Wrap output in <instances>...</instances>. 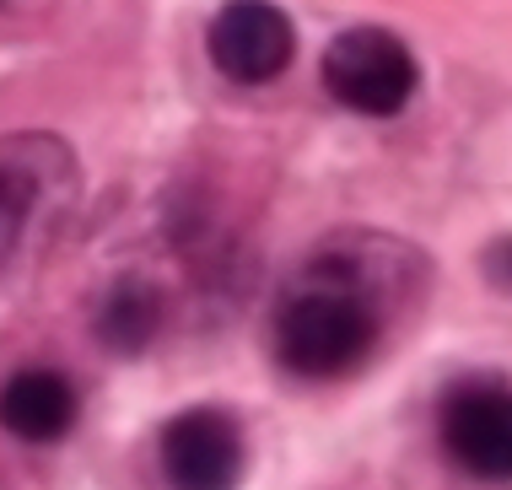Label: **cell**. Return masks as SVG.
<instances>
[{"label": "cell", "instance_id": "obj_1", "mask_svg": "<svg viewBox=\"0 0 512 490\" xmlns=\"http://www.w3.org/2000/svg\"><path fill=\"white\" fill-rule=\"evenodd\" d=\"M426 264L399 237L351 232L302 264L275 307V361L302 383H340L383 345L394 297H415Z\"/></svg>", "mask_w": 512, "mask_h": 490}, {"label": "cell", "instance_id": "obj_2", "mask_svg": "<svg viewBox=\"0 0 512 490\" xmlns=\"http://www.w3.org/2000/svg\"><path fill=\"white\" fill-rule=\"evenodd\" d=\"M81 200V162L60 135L22 130L0 140V280L17 275L71 221Z\"/></svg>", "mask_w": 512, "mask_h": 490}, {"label": "cell", "instance_id": "obj_3", "mask_svg": "<svg viewBox=\"0 0 512 490\" xmlns=\"http://www.w3.org/2000/svg\"><path fill=\"white\" fill-rule=\"evenodd\" d=\"M324 87L362 119H394L421 87V65L405 38L383 27H345L324 49Z\"/></svg>", "mask_w": 512, "mask_h": 490}, {"label": "cell", "instance_id": "obj_4", "mask_svg": "<svg viewBox=\"0 0 512 490\" xmlns=\"http://www.w3.org/2000/svg\"><path fill=\"white\" fill-rule=\"evenodd\" d=\"M442 453L469 480L512 485V388L496 377H464L437 404Z\"/></svg>", "mask_w": 512, "mask_h": 490}, {"label": "cell", "instance_id": "obj_5", "mask_svg": "<svg viewBox=\"0 0 512 490\" xmlns=\"http://www.w3.org/2000/svg\"><path fill=\"white\" fill-rule=\"evenodd\" d=\"M162 480L173 490H238L248 469V442L243 426L216 404H195V410L173 415L157 442Z\"/></svg>", "mask_w": 512, "mask_h": 490}, {"label": "cell", "instance_id": "obj_6", "mask_svg": "<svg viewBox=\"0 0 512 490\" xmlns=\"http://www.w3.org/2000/svg\"><path fill=\"white\" fill-rule=\"evenodd\" d=\"M211 65L238 87H265V81L286 76L297 54V27L275 0H227L211 17L205 33Z\"/></svg>", "mask_w": 512, "mask_h": 490}, {"label": "cell", "instance_id": "obj_7", "mask_svg": "<svg viewBox=\"0 0 512 490\" xmlns=\"http://www.w3.org/2000/svg\"><path fill=\"white\" fill-rule=\"evenodd\" d=\"M81 415V394L65 372L54 367H22L0 383V431H11L17 442H60L71 437Z\"/></svg>", "mask_w": 512, "mask_h": 490}, {"label": "cell", "instance_id": "obj_8", "mask_svg": "<svg viewBox=\"0 0 512 490\" xmlns=\"http://www.w3.org/2000/svg\"><path fill=\"white\" fill-rule=\"evenodd\" d=\"M92 334L108 356H141L162 334V291L141 275H124L103 291L98 313H92Z\"/></svg>", "mask_w": 512, "mask_h": 490}, {"label": "cell", "instance_id": "obj_9", "mask_svg": "<svg viewBox=\"0 0 512 490\" xmlns=\"http://www.w3.org/2000/svg\"><path fill=\"white\" fill-rule=\"evenodd\" d=\"M480 264H486V280H491L496 291H512V232H507V237H496Z\"/></svg>", "mask_w": 512, "mask_h": 490}]
</instances>
